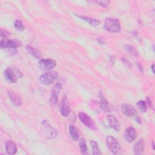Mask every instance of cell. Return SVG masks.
Wrapping results in <instances>:
<instances>
[{
	"label": "cell",
	"instance_id": "1",
	"mask_svg": "<svg viewBox=\"0 0 155 155\" xmlns=\"http://www.w3.org/2000/svg\"><path fill=\"white\" fill-rule=\"evenodd\" d=\"M4 74L6 80L13 84L16 82L18 79L22 77V73L18 68L13 65L8 67L4 71Z\"/></svg>",
	"mask_w": 155,
	"mask_h": 155
},
{
	"label": "cell",
	"instance_id": "2",
	"mask_svg": "<svg viewBox=\"0 0 155 155\" xmlns=\"http://www.w3.org/2000/svg\"><path fill=\"white\" fill-rule=\"evenodd\" d=\"M105 30L111 33H117L120 31V24L118 19L108 18H107L104 23Z\"/></svg>",
	"mask_w": 155,
	"mask_h": 155
},
{
	"label": "cell",
	"instance_id": "3",
	"mask_svg": "<svg viewBox=\"0 0 155 155\" xmlns=\"http://www.w3.org/2000/svg\"><path fill=\"white\" fill-rule=\"evenodd\" d=\"M106 144L111 153L114 154H119L121 151L120 145L116 139L111 136L106 137Z\"/></svg>",
	"mask_w": 155,
	"mask_h": 155
},
{
	"label": "cell",
	"instance_id": "4",
	"mask_svg": "<svg viewBox=\"0 0 155 155\" xmlns=\"http://www.w3.org/2000/svg\"><path fill=\"white\" fill-rule=\"evenodd\" d=\"M58 78V73L55 71H51L42 74L39 78V81L42 84L49 85L54 82Z\"/></svg>",
	"mask_w": 155,
	"mask_h": 155
},
{
	"label": "cell",
	"instance_id": "5",
	"mask_svg": "<svg viewBox=\"0 0 155 155\" xmlns=\"http://www.w3.org/2000/svg\"><path fill=\"white\" fill-rule=\"evenodd\" d=\"M41 127L44 134L47 139H52L58 134L57 130L53 128L46 120H44L42 122Z\"/></svg>",
	"mask_w": 155,
	"mask_h": 155
},
{
	"label": "cell",
	"instance_id": "6",
	"mask_svg": "<svg viewBox=\"0 0 155 155\" xmlns=\"http://www.w3.org/2000/svg\"><path fill=\"white\" fill-rule=\"evenodd\" d=\"M38 65L39 68L42 70H50L55 67L56 62L51 59H41Z\"/></svg>",
	"mask_w": 155,
	"mask_h": 155
},
{
	"label": "cell",
	"instance_id": "7",
	"mask_svg": "<svg viewBox=\"0 0 155 155\" xmlns=\"http://www.w3.org/2000/svg\"><path fill=\"white\" fill-rule=\"evenodd\" d=\"M21 45V42L16 39H1L0 47L2 49H5L7 48H16Z\"/></svg>",
	"mask_w": 155,
	"mask_h": 155
},
{
	"label": "cell",
	"instance_id": "8",
	"mask_svg": "<svg viewBox=\"0 0 155 155\" xmlns=\"http://www.w3.org/2000/svg\"><path fill=\"white\" fill-rule=\"evenodd\" d=\"M78 117L80 120L88 128L95 130L96 129V126L93 120L87 114L84 112H80L78 114Z\"/></svg>",
	"mask_w": 155,
	"mask_h": 155
},
{
	"label": "cell",
	"instance_id": "9",
	"mask_svg": "<svg viewBox=\"0 0 155 155\" xmlns=\"http://www.w3.org/2000/svg\"><path fill=\"white\" fill-rule=\"evenodd\" d=\"M61 85L59 83H57L54 85L52 89L50 99V103L52 105H56L58 103V96L61 90Z\"/></svg>",
	"mask_w": 155,
	"mask_h": 155
},
{
	"label": "cell",
	"instance_id": "10",
	"mask_svg": "<svg viewBox=\"0 0 155 155\" xmlns=\"http://www.w3.org/2000/svg\"><path fill=\"white\" fill-rule=\"evenodd\" d=\"M124 137L126 142L131 143L136 139L137 132L133 127H128L125 130Z\"/></svg>",
	"mask_w": 155,
	"mask_h": 155
},
{
	"label": "cell",
	"instance_id": "11",
	"mask_svg": "<svg viewBox=\"0 0 155 155\" xmlns=\"http://www.w3.org/2000/svg\"><path fill=\"white\" fill-rule=\"evenodd\" d=\"M59 110L61 114L65 117L67 116L70 113V109L68 104V101L65 96L62 98L59 104Z\"/></svg>",
	"mask_w": 155,
	"mask_h": 155
},
{
	"label": "cell",
	"instance_id": "12",
	"mask_svg": "<svg viewBox=\"0 0 155 155\" xmlns=\"http://www.w3.org/2000/svg\"><path fill=\"white\" fill-rule=\"evenodd\" d=\"M121 111L124 115L128 117H135L137 115L136 110H135V108L129 104H122L121 106Z\"/></svg>",
	"mask_w": 155,
	"mask_h": 155
},
{
	"label": "cell",
	"instance_id": "13",
	"mask_svg": "<svg viewBox=\"0 0 155 155\" xmlns=\"http://www.w3.org/2000/svg\"><path fill=\"white\" fill-rule=\"evenodd\" d=\"M107 120L109 126L116 131H118L120 130V124L117 119L113 115L109 114L107 116Z\"/></svg>",
	"mask_w": 155,
	"mask_h": 155
},
{
	"label": "cell",
	"instance_id": "14",
	"mask_svg": "<svg viewBox=\"0 0 155 155\" xmlns=\"http://www.w3.org/2000/svg\"><path fill=\"white\" fill-rule=\"evenodd\" d=\"M8 94L9 99L13 105L16 107H19L22 105V99L18 94L11 91H9L8 92Z\"/></svg>",
	"mask_w": 155,
	"mask_h": 155
},
{
	"label": "cell",
	"instance_id": "15",
	"mask_svg": "<svg viewBox=\"0 0 155 155\" xmlns=\"http://www.w3.org/2000/svg\"><path fill=\"white\" fill-rule=\"evenodd\" d=\"M145 142L143 139H139L135 143L133 148V152L135 154L140 155L142 154L145 149Z\"/></svg>",
	"mask_w": 155,
	"mask_h": 155
},
{
	"label": "cell",
	"instance_id": "16",
	"mask_svg": "<svg viewBox=\"0 0 155 155\" xmlns=\"http://www.w3.org/2000/svg\"><path fill=\"white\" fill-rule=\"evenodd\" d=\"M75 16H76L77 17L82 19V20L85 21V22H87V23H88L90 25L93 26V27H96L98 26L100 24H101V21L97 19L93 18H91L89 16H80V15H77L76 14H74Z\"/></svg>",
	"mask_w": 155,
	"mask_h": 155
},
{
	"label": "cell",
	"instance_id": "17",
	"mask_svg": "<svg viewBox=\"0 0 155 155\" xmlns=\"http://www.w3.org/2000/svg\"><path fill=\"white\" fill-rule=\"evenodd\" d=\"M99 98H100L99 106L101 109L103 110L104 112H109L110 108H109L108 103L101 92L99 93Z\"/></svg>",
	"mask_w": 155,
	"mask_h": 155
},
{
	"label": "cell",
	"instance_id": "18",
	"mask_svg": "<svg viewBox=\"0 0 155 155\" xmlns=\"http://www.w3.org/2000/svg\"><path fill=\"white\" fill-rule=\"evenodd\" d=\"M5 150L8 154H15L17 151V147L13 142L8 140L5 144Z\"/></svg>",
	"mask_w": 155,
	"mask_h": 155
},
{
	"label": "cell",
	"instance_id": "19",
	"mask_svg": "<svg viewBox=\"0 0 155 155\" xmlns=\"http://www.w3.org/2000/svg\"><path fill=\"white\" fill-rule=\"evenodd\" d=\"M69 133L71 136V137L74 140L78 141L79 137V133L78 130L73 125L69 126Z\"/></svg>",
	"mask_w": 155,
	"mask_h": 155
},
{
	"label": "cell",
	"instance_id": "20",
	"mask_svg": "<svg viewBox=\"0 0 155 155\" xmlns=\"http://www.w3.org/2000/svg\"><path fill=\"white\" fill-rule=\"evenodd\" d=\"M26 49H27L28 53H29L30 54H31L33 56H34L36 59H39L41 58L40 53L36 48L28 45L26 47Z\"/></svg>",
	"mask_w": 155,
	"mask_h": 155
},
{
	"label": "cell",
	"instance_id": "21",
	"mask_svg": "<svg viewBox=\"0 0 155 155\" xmlns=\"http://www.w3.org/2000/svg\"><path fill=\"white\" fill-rule=\"evenodd\" d=\"M90 145H91V148H92L93 154H94V155H100V154H102L101 151H100V149L99 148L98 144L96 142H95L94 140H91L90 141Z\"/></svg>",
	"mask_w": 155,
	"mask_h": 155
},
{
	"label": "cell",
	"instance_id": "22",
	"mask_svg": "<svg viewBox=\"0 0 155 155\" xmlns=\"http://www.w3.org/2000/svg\"><path fill=\"white\" fill-rule=\"evenodd\" d=\"M79 147L81 153L83 154H88V148L87 147V144L85 142V140L84 139H82L80 142H79Z\"/></svg>",
	"mask_w": 155,
	"mask_h": 155
},
{
	"label": "cell",
	"instance_id": "23",
	"mask_svg": "<svg viewBox=\"0 0 155 155\" xmlns=\"http://www.w3.org/2000/svg\"><path fill=\"white\" fill-rule=\"evenodd\" d=\"M124 47H125V50L127 52H128L130 54H131L133 56H136V57L138 56V53H137L136 49L134 47H133V46L130 45H125L124 46Z\"/></svg>",
	"mask_w": 155,
	"mask_h": 155
},
{
	"label": "cell",
	"instance_id": "24",
	"mask_svg": "<svg viewBox=\"0 0 155 155\" xmlns=\"http://www.w3.org/2000/svg\"><path fill=\"white\" fill-rule=\"evenodd\" d=\"M136 106L139 108V110L142 112L145 113L147 111V105L146 102L144 101H139L136 103Z\"/></svg>",
	"mask_w": 155,
	"mask_h": 155
},
{
	"label": "cell",
	"instance_id": "25",
	"mask_svg": "<svg viewBox=\"0 0 155 155\" xmlns=\"http://www.w3.org/2000/svg\"><path fill=\"white\" fill-rule=\"evenodd\" d=\"M14 27L18 31H23L25 29V26L24 25L22 21L18 19L15 21L14 24Z\"/></svg>",
	"mask_w": 155,
	"mask_h": 155
},
{
	"label": "cell",
	"instance_id": "26",
	"mask_svg": "<svg viewBox=\"0 0 155 155\" xmlns=\"http://www.w3.org/2000/svg\"><path fill=\"white\" fill-rule=\"evenodd\" d=\"M10 33L9 32H8L7 30H4L2 28L1 30V39H7V38L8 36H10Z\"/></svg>",
	"mask_w": 155,
	"mask_h": 155
},
{
	"label": "cell",
	"instance_id": "27",
	"mask_svg": "<svg viewBox=\"0 0 155 155\" xmlns=\"http://www.w3.org/2000/svg\"><path fill=\"white\" fill-rule=\"evenodd\" d=\"M96 2L102 7H107L110 4V1H108V0H107V1L106 0H101V1H96Z\"/></svg>",
	"mask_w": 155,
	"mask_h": 155
},
{
	"label": "cell",
	"instance_id": "28",
	"mask_svg": "<svg viewBox=\"0 0 155 155\" xmlns=\"http://www.w3.org/2000/svg\"><path fill=\"white\" fill-rule=\"evenodd\" d=\"M97 40L99 42V43L101 44H104L105 41H104V39L102 38V37H100V38H98L97 39Z\"/></svg>",
	"mask_w": 155,
	"mask_h": 155
},
{
	"label": "cell",
	"instance_id": "29",
	"mask_svg": "<svg viewBox=\"0 0 155 155\" xmlns=\"http://www.w3.org/2000/svg\"><path fill=\"white\" fill-rule=\"evenodd\" d=\"M147 103H148V105H149L150 107H151V108H153V104H152L151 101L150 100V99L149 97H148V98H147Z\"/></svg>",
	"mask_w": 155,
	"mask_h": 155
},
{
	"label": "cell",
	"instance_id": "30",
	"mask_svg": "<svg viewBox=\"0 0 155 155\" xmlns=\"http://www.w3.org/2000/svg\"><path fill=\"white\" fill-rule=\"evenodd\" d=\"M137 65H138V67H139V68L140 71H141L142 72H143V70H142V67L141 65H140V64H137Z\"/></svg>",
	"mask_w": 155,
	"mask_h": 155
},
{
	"label": "cell",
	"instance_id": "31",
	"mask_svg": "<svg viewBox=\"0 0 155 155\" xmlns=\"http://www.w3.org/2000/svg\"><path fill=\"white\" fill-rule=\"evenodd\" d=\"M154 64H153L152 65H151V70H152V71H153V73H154Z\"/></svg>",
	"mask_w": 155,
	"mask_h": 155
},
{
	"label": "cell",
	"instance_id": "32",
	"mask_svg": "<svg viewBox=\"0 0 155 155\" xmlns=\"http://www.w3.org/2000/svg\"><path fill=\"white\" fill-rule=\"evenodd\" d=\"M152 146H153V149L154 150V142H152Z\"/></svg>",
	"mask_w": 155,
	"mask_h": 155
}]
</instances>
